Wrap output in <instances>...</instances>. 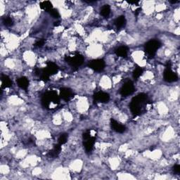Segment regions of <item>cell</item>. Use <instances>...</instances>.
Masks as SVG:
<instances>
[{"mask_svg": "<svg viewBox=\"0 0 180 180\" xmlns=\"http://www.w3.org/2000/svg\"><path fill=\"white\" fill-rule=\"evenodd\" d=\"M66 61L73 67L77 68L83 63L84 58L80 54H75L74 55L66 56Z\"/></svg>", "mask_w": 180, "mask_h": 180, "instance_id": "obj_4", "label": "cell"}, {"mask_svg": "<svg viewBox=\"0 0 180 180\" xmlns=\"http://www.w3.org/2000/svg\"><path fill=\"white\" fill-rule=\"evenodd\" d=\"M94 143H95V138L93 137V136H91L90 138L86 139L85 142V148L86 150L88 152L91 151V150L93 149Z\"/></svg>", "mask_w": 180, "mask_h": 180, "instance_id": "obj_10", "label": "cell"}, {"mask_svg": "<svg viewBox=\"0 0 180 180\" xmlns=\"http://www.w3.org/2000/svg\"><path fill=\"white\" fill-rule=\"evenodd\" d=\"M89 68L96 70V71H101L105 68V62L101 59L93 60L89 63Z\"/></svg>", "mask_w": 180, "mask_h": 180, "instance_id": "obj_5", "label": "cell"}, {"mask_svg": "<svg viewBox=\"0 0 180 180\" xmlns=\"http://www.w3.org/2000/svg\"><path fill=\"white\" fill-rule=\"evenodd\" d=\"M173 170L175 173L179 174L180 173V166L179 165H175L173 167Z\"/></svg>", "mask_w": 180, "mask_h": 180, "instance_id": "obj_22", "label": "cell"}, {"mask_svg": "<svg viewBox=\"0 0 180 180\" xmlns=\"http://www.w3.org/2000/svg\"><path fill=\"white\" fill-rule=\"evenodd\" d=\"M49 13L50 14L52 15V16H53L54 18H58L60 16V13L58 12V11L57 9H54V8H53L52 10L49 11Z\"/></svg>", "mask_w": 180, "mask_h": 180, "instance_id": "obj_20", "label": "cell"}, {"mask_svg": "<svg viewBox=\"0 0 180 180\" xmlns=\"http://www.w3.org/2000/svg\"><path fill=\"white\" fill-rule=\"evenodd\" d=\"M134 91V85L132 82H128L122 86L121 88L120 94L123 97H127V96L130 95Z\"/></svg>", "mask_w": 180, "mask_h": 180, "instance_id": "obj_6", "label": "cell"}, {"mask_svg": "<svg viewBox=\"0 0 180 180\" xmlns=\"http://www.w3.org/2000/svg\"><path fill=\"white\" fill-rule=\"evenodd\" d=\"M164 79L168 83H173L177 80L178 77L177 74L174 73L170 68H167L164 72Z\"/></svg>", "mask_w": 180, "mask_h": 180, "instance_id": "obj_7", "label": "cell"}, {"mask_svg": "<svg viewBox=\"0 0 180 180\" xmlns=\"http://www.w3.org/2000/svg\"><path fill=\"white\" fill-rule=\"evenodd\" d=\"M4 25L7 27L11 26V25H13V20L10 17H7L6 18H4Z\"/></svg>", "mask_w": 180, "mask_h": 180, "instance_id": "obj_21", "label": "cell"}, {"mask_svg": "<svg viewBox=\"0 0 180 180\" xmlns=\"http://www.w3.org/2000/svg\"><path fill=\"white\" fill-rule=\"evenodd\" d=\"M68 139V136L67 134H61L59 136V138H58V144H60V145H63V144H64L65 143L67 142Z\"/></svg>", "mask_w": 180, "mask_h": 180, "instance_id": "obj_19", "label": "cell"}, {"mask_svg": "<svg viewBox=\"0 0 180 180\" xmlns=\"http://www.w3.org/2000/svg\"><path fill=\"white\" fill-rule=\"evenodd\" d=\"M147 97L144 94H139L136 97L132 99V102L130 103V109L133 114L138 115L142 111L143 106L146 101Z\"/></svg>", "mask_w": 180, "mask_h": 180, "instance_id": "obj_1", "label": "cell"}, {"mask_svg": "<svg viewBox=\"0 0 180 180\" xmlns=\"http://www.w3.org/2000/svg\"><path fill=\"white\" fill-rule=\"evenodd\" d=\"M1 80H2V85H1L2 87H9L12 85V82L10 78L8 77L7 76H3Z\"/></svg>", "mask_w": 180, "mask_h": 180, "instance_id": "obj_17", "label": "cell"}, {"mask_svg": "<svg viewBox=\"0 0 180 180\" xmlns=\"http://www.w3.org/2000/svg\"><path fill=\"white\" fill-rule=\"evenodd\" d=\"M170 2L173 4H175V3H177L178 1H170Z\"/></svg>", "mask_w": 180, "mask_h": 180, "instance_id": "obj_24", "label": "cell"}, {"mask_svg": "<svg viewBox=\"0 0 180 180\" xmlns=\"http://www.w3.org/2000/svg\"><path fill=\"white\" fill-rule=\"evenodd\" d=\"M111 7L109 5H104L101 9V14L103 17H108L110 15Z\"/></svg>", "mask_w": 180, "mask_h": 180, "instance_id": "obj_16", "label": "cell"}, {"mask_svg": "<svg viewBox=\"0 0 180 180\" xmlns=\"http://www.w3.org/2000/svg\"><path fill=\"white\" fill-rule=\"evenodd\" d=\"M40 6L42 10L49 11H49L53 9L52 4L51 3V1H42V2L40 4Z\"/></svg>", "mask_w": 180, "mask_h": 180, "instance_id": "obj_15", "label": "cell"}, {"mask_svg": "<svg viewBox=\"0 0 180 180\" xmlns=\"http://www.w3.org/2000/svg\"><path fill=\"white\" fill-rule=\"evenodd\" d=\"M94 99L97 102L100 103H106L110 99V97L107 93L103 92V91H99L97 92L94 96Z\"/></svg>", "mask_w": 180, "mask_h": 180, "instance_id": "obj_8", "label": "cell"}, {"mask_svg": "<svg viewBox=\"0 0 180 180\" xmlns=\"http://www.w3.org/2000/svg\"><path fill=\"white\" fill-rule=\"evenodd\" d=\"M111 126L115 132L118 133H122L125 131V127L124 125L120 124L118 121L115 120L114 119H111Z\"/></svg>", "mask_w": 180, "mask_h": 180, "instance_id": "obj_9", "label": "cell"}, {"mask_svg": "<svg viewBox=\"0 0 180 180\" xmlns=\"http://www.w3.org/2000/svg\"><path fill=\"white\" fill-rule=\"evenodd\" d=\"M114 23L117 28H122L126 24V19H125V16L121 15V16H119L115 19Z\"/></svg>", "mask_w": 180, "mask_h": 180, "instance_id": "obj_12", "label": "cell"}, {"mask_svg": "<svg viewBox=\"0 0 180 180\" xmlns=\"http://www.w3.org/2000/svg\"><path fill=\"white\" fill-rule=\"evenodd\" d=\"M60 97L64 100L68 101L73 97V93L70 89H66V88H63L60 89Z\"/></svg>", "mask_w": 180, "mask_h": 180, "instance_id": "obj_11", "label": "cell"}, {"mask_svg": "<svg viewBox=\"0 0 180 180\" xmlns=\"http://www.w3.org/2000/svg\"><path fill=\"white\" fill-rule=\"evenodd\" d=\"M17 83H18V85L21 88H22V89H26L28 87L29 81L26 77H22L19 78V79L18 80Z\"/></svg>", "mask_w": 180, "mask_h": 180, "instance_id": "obj_13", "label": "cell"}, {"mask_svg": "<svg viewBox=\"0 0 180 180\" xmlns=\"http://www.w3.org/2000/svg\"><path fill=\"white\" fill-rule=\"evenodd\" d=\"M44 40H39L36 42V44H35V46H38V47H41V46H42L43 45H44Z\"/></svg>", "mask_w": 180, "mask_h": 180, "instance_id": "obj_23", "label": "cell"}, {"mask_svg": "<svg viewBox=\"0 0 180 180\" xmlns=\"http://www.w3.org/2000/svg\"><path fill=\"white\" fill-rule=\"evenodd\" d=\"M160 43L158 40H150L145 45V52L148 56L153 57L156 54V51L160 48Z\"/></svg>", "mask_w": 180, "mask_h": 180, "instance_id": "obj_3", "label": "cell"}, {"mask_svg": "<svg viewBox=\"0 0 180 180\" xmlns=\"http://www.w3.org/2000/svg\"><path fill=\"white\" fill-rule=\"evenodd\" d=\"M128 48L126 46H120L115 50V54L120 57H126L128 55Z\"/></svg>", "mask_w": 180, "mask_h": 180, "instance_id": "obj_14", "label": "cell"}, {"mask_svg": "<svg viewBox=\"0 0 180 180\" xmlns=\"http://www.w3.org/2000/svg\"><path fill=\"white\" fill-rule=\"evenodd\" d=\"M143 73V69L141 67H137L134 70L133 72V77L134 79H137L142 75V74Z\"/></svg>", "mask_w": 180, "mask_h": 180, "instance_id": "obj_18", "label": "cell"}, {"mask_svg": "<svg viewBox=\"0 0 180 180\" xmlns=\"http://www.w3.org/2000/svg\"><path fill=\"white\" fill-rule=\"evenodd\" d=\"M58 101H59V99H58L57 94L52 91V92H48L44 94L42 98V103L44 107L48 108L52 106V104L57 105Z\"/></svg>", "mask_w": 180, "mask_h": 180, "instance_id": "obj_2", "label": "cell"}]
</instances>
